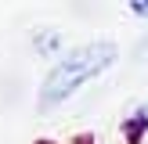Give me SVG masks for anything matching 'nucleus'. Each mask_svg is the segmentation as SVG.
<instances>
[{
	"label": "nucleus",
	"mask_w": 148,
	"mask_h": 144,
	"mask_svg": "<svg viewBox=\"0 0 148 144\" xmlns=\"http://www.w3.org/2000/svg\"><path fill=\"white\" fill-rule=\"evenodd\" d=\"M116 54H119V50L108 40H94V43H83V47L69 50L62 61L51 65L47 79H43V86H40V108L51 112V108H58L62 101H69L72 94H79L90 79H98L101 72L116 61Z\"/></svg>",
	"instance_id": "obj_1"
},
{
	"label": "nucleus",
	"mask_w": 148,
	"mask_h": 144,
	"mask_svg": "<svg viewBox=\"0 0 148 144\" xmlns=\"http://www.w3.org/2000/svg\"><path fill=\"white\" fill-rule=\"evenodd\" d=\"M127 4H130V11H134V14H141V18L148 14V0H127Z\"/></svg>",
	"instance_id": "obj_2"
}]
</instances>
